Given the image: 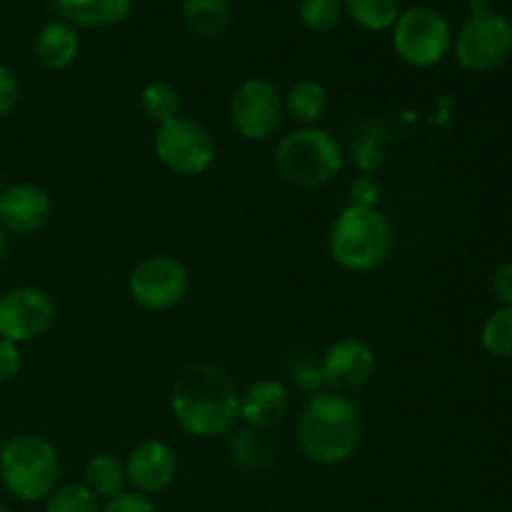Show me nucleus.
<instances>
[{
	"label": "nucleus",
	"mask_w": 512,
	"mask_h": 512,
	"mask_svg": "<svg viewBox=\"0 0 512 512\" xmlns=\"http://www.w3.org/2000/svg\"><path fill=\"white\" fill-rule=\"evenodd\" d=\"M390 38H393L395 55L405 65L418 70L440 65L453 48V30L448 18L430 5H413L403 10L390 30Z\"/></svg>",
	"instance_id": "6"
},
{
	"label": "nucleus",
	"mask_w": 512,
	"mask_h": 512,
	"mask_svg": "<svg viewBox=\"0 0 512 512\" xmlns=\"http://www.w3.org/2000/svg\"><path fill=\"white\" fill-rule=\"evenodd\" d=\"M190 288L188 268L173 255H150L140 260L128 278V293L138 308L165 313L183 303Z\"/></svg>",
	"instance_id": "9"
},
{
	"label": "nucleus",
	"mask_w": 512,
	"mask_h": 512,
	"mask_svg": "<svg viewBox=\"0 0 512 512\" xmlns=\"http://www.w3.org/2000/svg\"><path fill=\"white\" fill-rule=\"evenodd\" d=\"M60 455L50 440L18 433L0 445V483L20 503H45L60 485Z\"/></svg>",
	"instance_id": "4"
},
{
	"label": "nucleus",
	"mask_w": 512,
	"mask_h": 512,
	"mask_svg": "<svg viewBox=\"0 0 512 512\" xmlns=\"http://www.w3.org/2000/svg\"><path fill=\"white\" fill-rule=\"evenodd\" d=\"M490 8V0H470V15H480V13H488Z\"/></svg>",
	"instance_id": "32"
},
{
	"label": "nucleus",
	"mask_w": 512,
	"mask_h": 512,
	"mask_svg": "<svg viewBox=\"0 0 512 512\" xmlns=\"http://www.w3.org/2000/svg\"><path fill=\"white\" fill-rule=\"evenodd\" d=\"M140 110L155 125H163L180 115V93L168 80H150L140 90Z\"/></svg>",
	"instance_id": "22"
},
{
	"label": "nucleus",
	"mask_w": 512,
	"mask_h": 512,
	"mask_svg": "<svg viewBox=\"0 0 512 512\" xmlns=\"http://www.w3.org/2000/svg\"><path fill=\"white\" fill-rule=\"evenodd\" d=\"M0 193H3V178H0Z\"/></svg>",
	"instance_id": "35"
},
{
	"label": "nucleus",
	"mask_w": 512,
	"mask_h": 512,
	"mask_svg": "<svg viewBox=\"0 0 512 512\" xmlns=\"http://www.w3.org/2000/svg\"><path fill=\"white\" fill-rule=\"evenodd\" d=\"M35 58L48 70H65L78 60L80 53V35L65 20L55 18L40 25L33 40Z\"/></svg>",
	"instance_id": "17"
},
{
	"label": "nucleus",
	"mask_w": 512,
	"mask_h": 512,
	"mask_svg": "<svg viewBox=\"0 0 512 512\" xmlns=\"http://www.w3.org/2000/svg\"><path fill=\"white\" fill-rule=\"evenodd\" d=\"M20 368H23L20 345L0 338V385H5V383H10V380L18 378Z\"/></svg>",
	"instance_id": "29"
},
{
	"label": "nucleus",
	"mask_w": 512,
	"mask_h": 512,
	"mask_svg": "<svg viewBox=\"0 0 512 512\" xmlns=\"http://www.w3.org/2000/svg\"><path fill=\"white\" fill-rule=\"evenodd\" d=\"M170 410L175 423L193 438H223L240 420V390L228 370L200 360L178 375Z\"/></svg>",
	"instance_id": "1"
},
{
	"label": "nucleus",
	"mask_w": 512,
	"mask_h": 512,
	"mask_svg": "<svg viewBox=\"0 0 512 512\" xmlns=\"http://www.w3.org/2000/svg\"><path fill=\"white\" fill-rule=\"evenodd\" d=\"M290 410V393L280 380H258L240 393V420L250 430H268L283 423Z\"/></svg>",
	"instance_id": "15"
},
{
	"label": "nucleus",
	"mask_w": 512,
	"mask_h": 512,
	"mask_svg": "<svg viewBox=\"0 0 512 512\" xmlns=\"http://www.w3.org/2000/svg\"><path fill=\"white\" fill-rule=\"evenodd\" d=\"M483 348L493 358H512V308H500L485 320Z\"/></svg>",
	"instance_id": "25"
},
{
	"label": "nucleus",
	"mask_w": 512,
	"mask_h": 512,
	"mask_svg": "<svg viewBox=\"0 0 512 512\" xmlns=\"http://www.w3.org/2000/svg\"><path fill=\"white\" fill-rule=\"evenodd\" d=\"M493 295L503 308H512V260L498 265L493 273Z\"/></svg>",
	"instance_id": "31"
},
{
	"label": "nucleus",
	"mask_w": 512,
	"mask_h": 512,
	"mask_svg": "<svg viewBox=\"0 0 512 512\" xmlns=\"http://www.w3.org/2000/svg\"><path fill=\"white\" fill-rule=\"evenodd\" d=\"M345 15L368 33H388L403 8L400 0H343Z\"/></svg>",
	"instance_id": "21"
},
{
	"label": "nucleus",
	"mask_w": 512,
	"mask_h": 512,
	"mask_svg": "<svg viewBox=\"0 0 512 512\" xmlns=\"http://www.w3.org/2000/svg\"><path fill=\"white\" fill-rule=\"evenodd\" d=\"M135 0H53L60 20L73 28H113L133 13Z\"/></svg>",
	"instance_id": "16"
},
{
	"label": "nucleus",
	"mask_w": 512,
	"mask_h": 512,
	"mask_svg": "<svg viewBox=\"0 0 512 512\" xmlns=\"http://www.w3.org/2000/svg\"><path fill=\"white\" fill-rule=\"evenodd\" d=\"M83 485L98 500H110L115 495L128 490V475H125V463L110 453H95L85 463Z\"/></svg>",
	"instance_id": "20"
},
{
	"label": "nucleus",
	"mask_w": 512,
	"mask_h": 512,
	"mask_svg": "<svg viewBox=\"0 0 512 512\" xmlns=\"http://www.w3.org/2000/svg\"><path fill=\"white\" fill-rule=\"evenodd\" d=\"M55 300L33 285L10 288L0 295V338L15 345L30 343L55 323Z\"/></svg>",
	"instance_id": "11"
},
{
	"label": "nucleus",
	"mask_w": 512,
	"mask_h": 512,
	"mask_svg": "<svg viewBox=\"0 0 512 512\" xmlns=\"http://www.w3.org/2000/svg\"><path fill=\"white\" fill-rule=\"evenodd\" d=\"M100 508V500L83 483H68L50 493L43 512H100Z\"/></svg>",
	"instance_id": "24"
},
{
	"label": "nucleus",
	"mask_w": 512,
	"mask_h": 512,
	"mask_svg": "<svg viewBox=\"0 0 512 512\" xmlns=\"http://www.w3.org/2000/svg\"><path fill=\"white\" fill-rule=\"evenodd\" d=\"M512 53V23L498 10L470 15L455 38V58L470 73H490Z\"/></svg>",
	"instance_id": "8"
},
{
	"label": "nucleus",
	"mask_w": 512,
	"mask_h": 512,
	"mask_svg": "<svg viewBox=\"0 0 512 512\" xmlns=\"http://www.w3.org/2000/svg\"><path fill=\"white\" fill-rule=\"evenodd\" d=\"M5 255H8V233H5L3 225H0V263L5 260Z\"/></svg>",
	"instance_id": "33"
},
{
	"label": "nucleus",
	"mask_w": 512,
	"mask_h": 512,
	"mask_svg": "<svg viewBox=\"0 0 512 512\" xmlns=\"http://www.w3.org/2000/svg\"><path fill=\"white\" fill-rule=\"evenodd\" d=\"M20 100V80L5 63H0V118L10 115Z\"/></svg>",
	"instance_id": "27"
},
{
	"label": "nucleus",
	"mask_w": 512,
	"mask_h": 512,
	"mask_svg": "<svg viewBox=\"0 0 512 512\" xmlns=\"http://www.w3.org/2000/svg\"><path fill=\"white\" fill-rule=\"evenodd\" d=\"M0 445H3V443H0Z\"/></svg>",
	"instance_id": "36"
},
{
	"label": "nucleus",
	"mask_w": 512,
	"mask_h": 512,
	"mask_svg": "<svg viewBox=\"0 0 512 512\" xmlns=\"http://www.w3.org/2000/svg\"><path fill=\"white\" fill-rule=\"evenodd\" d=\"M155 158L175 175L183 178H195L213 168L218 158V145H215L213 133L203 123L193 118L168 120L158 125L153 138Z\"/></svg>",
	"instance_id": "7"
},
{
	"label": "nucleus",
	"mask_w": 512,
	"mask_h": 512,
	"mask_svg": "<svg viewBox=\"0 0 512 512\" xmlns=\"http://www.w3.org/2000/svg\"><path fill=\"white\" fill-rule=\"evenodd\" d=\"M378 368L375 350L360 338H343L325 350L320 360L325 388L333 393H350L370 383Z\"/></svg>",
	"instance_id": "12"
},
{
	"label": "nucleus",
	"mask_w": 512,
	"mask_h": 512,
	"mask_svg": "<svg viewBox=\"0 0 512 512\" xmlns=\"http://www.w3.org/2000/svg\"><path fill=\"white\" fill-rule=\"evenodd\" d=\"M123 463L130 488L135 493L148 495V498L168 490L178 475L175 450L163 440H140L135 448H130Z\"/></svg>",
	"instance_id": "13"
},
{
	"label": "nucleus",
	"mask_w": 512,
	"mask_h": 512,
	"mask_svg": "<svg viewBox=\"0 0 512 512\" xmlns=\"http://www.w3.org/2000/svg\"><path fill=\"white\" fill-rule=\"evenodd\" d=\"M363 410L348 395L315 393L305 403L295 428L300 455L315 465H340L358 453L363 443Z\"/></svg>",
	"instance_id": "2"
},
{
	"label": "nucleus",
	"mask_w": 512,
	"mask_h": 512,
	"mask_svg": "<svg viewBox=\"0 0 512 512\" xmlns=\"http://www.w3.org/2000/svg\"><path fill=\"white\" fill-rule=\"evenodd\" d=\"M273 168L283 183L298 190L323 188L343 168V148L318 125L290 130L275 145Z\"/></svg>",
	"instance_id": "5"
},
{
	"label": "nucleus",
	"mask_w": 512,
	"mask_h": 512,
	"mask_svg": "<svg viewBox=\"0 0 512 512\" xmlns=\"http://www.w3.org/2000/svg\"><path fill=\"white\" fill-rule=\"evenodd\" d=\"M185 28L198 38H218L225 33L230 18H233V5L230 0H183L180 5Z\"/></svg>",
	"instance_id": "19"
},
{
	"label": "nucleus",
	"mask_w": 512,
	"mask_h": 512,
	"mask_svg": "<svg viewBox=\"0 0 512 512\" xmlns=\"http://www.w3.org/2000/svg\"><path fill=\"white\" fill-rule=\"evenodd\" d=\"M285 113L300 123V128H313L328 110V90L320 80L303 78L290 85L288 93L283 95Z\"/></svg>",
	"instance_id": "18"
},
{
	"label": "nucleus",
	"mask_w": 512,
	"mask_h": 512,
	"mask_svg": "<svg viewBox=\"0 0 512 512\" xmlns=\"http://www.w3.org/2000/svg\"><path fill=\"white\" fill-rule=\"evenodd\" d=\"M53 218V198L35 183H13L0 193V225L8 235H33Z\"/></svg>",
	"instance_id": "14"
},
{
	"label": "nucleus",
	"mask_w": 512,
	"mask_h": 512,
	"mask_svg": "<svg viewBox=\"0 0 512 512\" xmlns=\"http://www.w3.org/2000/svg\"><path fill=\"white\" fill-rule=\"evenodd\" d=\"M393 248V225L378 208L348 205L330 225V258L350 273H370L380 268L390 258Z\"/></svg>",
	"instance_id": "3"
},
{
	"label": "nucleus",
	"mask_w": 512,
	"mask_h": 512,
	"mask_svg": "<svg viewBox=\"0 0 512 512\" xmlns=\"http://www.w3.org/2000/svg\"><path fill=\"white\" fill-rule=\"evenodd\" d=\"M293 380L298 383L300 390H305V393H320V388H323V373H320V363H310V360H300L298 365L293 368Z\"/></svg>",
	"instance_id": "30"
},
{
	"label": "nucleus",
	"mask_w": 512,
	"mask_h": 512,
	"mask_svg": "<svg viewBox=\"0 0 512 512\" xmlns=\"http://www.w3.org/2000/svg\"><path fill=\"white\" fill-rule=\"evenodd\" d=\"M343 0H300L298 20L308 33H333L343 20Z\"/></svg>",
	"instance_id": "23"
},
{
	"label": "nucleus",
	"mask_w": 512,
	"mask_h": 512,
	"mask_svg": "<svg viewBox=\"0 0 512 512\" xmlns=\"http://www.w3.org/2000/svg\"><path fill=\"white\" fill-rule=\"evenodd\" d=\"M0 512H13V510H10L5 503H0Z\"/></svg>",
	"instance_id": "34"
},
{
	"label": "nucleus",
	"mask_w": 512,
	"mask_h": 512,
	"mask_svg": "<svg viewBox=\"0 0 512 512\" xmlns=\"http://www.w3.org/2000/svg\"><path fill=\"white\" fill-rule=\"evenodd\" d=\"M350 195H353V205H363V208H378L380 195H383V188H380L378 180L373 175H360V178L353 180L350 185Z\"/></svg>",
	"instance_id": "28"
},
{
	"label": "nucleus",
	"mask_w": 512,
	"mask_h": 512,
	"mask_svg": "<svg viewBox=\"0 0 512 512\" xmlns=\"http://www.w3.org/2000/svg\"><path fill=\"white\" fill-rule=\"evenodd\" d=\"M100 512H158V508H155V503L148 495L135 493V490H125V493L105 500Z\"/></svg>",
	"instance_id": "26"
},
{
	"label": "nucleus",
	"mask_w": 512,
	"mask_h": 512,
	"mask_svg": "<svg viewBox=\"0 0 512 512\" xmlns=\"http://www.w3.org/2000/svg\"><path fill=\"white\" fill-rule=\"evenodd\" d=\"M283 115V93L268 78H245L230 98V120L245 140L273 138L283 123Z\"/></svg>",
	"instance_id": "10"
}]
</instances>
